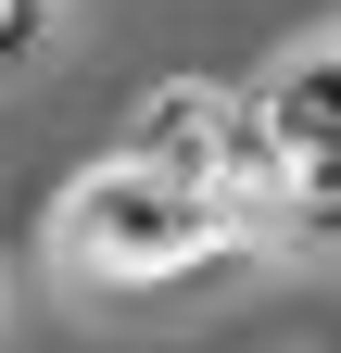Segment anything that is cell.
Here are the masks:
<instances>
[{
    "label": "cell",
    "mask_w": 341,
    "mask_h": 353,
    "mask_svg": "<svg viewBox=\"0 0 341 353\" xmlns=\"http://www.w3.org/2000/svg\"><path fill=\"white\" fill-rule=\"evenodd\" d=\"M228 202L215 190H177V176H152V164H89L64 190V265L76 278H114V290H152V278H190L202 252H228Z\"/></svg>",
    "instance_id": "1"
},
{
    "label": "cell",
    "mask_w": 341,
    "mask_h": 353,
    "mask_svg": "<svg viewBox=\"0 0 341 353\" xmlns=\"http://www.w3.org/2000/svg\"><path fill=\"white\" fill-rule=\"evenodd\" d=\"M215 139H228V88H202V76H164L126 114V164L177 176V190H215Z\"/></svg>",
    "instance_id": "2"
},
{
    "label": "cell",
    "mask_w": 341,
    "mask_h": 353,
    "mask_svg": "<svg viewBox=\"0 0 341 353\" xmlns=\"http://www.w3.org/2000/svg\"><path fill=\"white\" fill-rule=\"evenodd\" d=\"M253 101H266V126L291 139V164H304V176L341 164V38H329V51H291Z\"/></svg>",
    "instance_id": "3"
}]
</instances>
